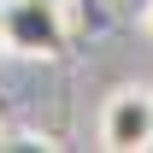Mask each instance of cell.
Segmentation results:
<instances>
[{
	"instance_id": "obj_1",
	"label": "cell",
	"mask_w": 153,
	"mask_h": 153,
	"mask_svg": "<svg viewBox=\"0 0 153 153\" xmlns=\"http://www.w3.org/2000/svg\"><path fill=\"white\" fill-rule=\"evenodd\" d=\"M0 41H6V53H18V59L53 65V59H65L71 18H65L59 0H0Z\"/></svg>"
},
{
	"instance_id": "obj_2",
	"label": "cell",
	"mask_w": 153,
	"mask_h": 153,
	"mask_svg": "<svg viewBox=\"0 0 153 153\" xmlns=\"http://www.w3.org/2000/svg\"><path fill=\"white\" fill-rule=\"evenodd\" d=\"M94 135L106 153H147L153 147V88H141V82L112 88L106 106H100Z\"/></svg>"
},
{
	"instance_id": "obj_3",
	"label": "cell",
	"mask_w": 153,
	"mask_h": 153,
	"mask_svg": "<svg viewBox=\"0 0 153 153\" xmlns=\"http://www.w3.org/2000/svg\"><path fill=\"white\" fill-rule=\"evenodd\" d=\"M76 6H82V18L94 24V30H112V6L106 0H76Z\"/></svg>"
},
{
	"instance_id": "obj_4",
	"label": "cell",
	"mask_w": 153,
	"mask_h": 153,
	"mask_svg": "<svg viewBox=\"0 0 153 153\" xmlns=\"http://www.w3.org/2000/svg\"><path fill=\"white\" fill-rule=\"evenodd\" d=\"M141 30H147V36H153V0H147V6H141Z\"/></svg>"
},
{
	"instance_id": "obj_5",
	"label": "cell",
	"mask_w": 153,
	"mask_h": 153,
	"mask_svg": "<svg viewBox=\"0 0 153 153\" xmlns=\"http://www.w3.org/2000/svg\"><path fill=\"white\" fill-rule=\"evenodd\" d=\"M0 47H6V41H0Z\"/></svg>"
}]
</instances>
